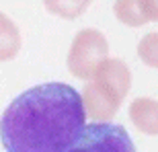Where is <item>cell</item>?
Masks as SVG:
<instances>
[{"label":"cell","instance_id":"277c9868","mask_svg":"<svg viewBox=\"0 0 158 152\" xmlns=\"http://www.w3.org/2000/svg\"><path fill=\"white\" fill-rule=\"evenodd\" d=\"M80 99L84 105V111L93 119H97V123H105L113 119L115 113L119 111V105H121V99H117L111 91L103 88L97 82H88L82 88Z\"/></svg>","mask_w":158,"mask_h":152},{"label":"cell","instance_id":"52a82bcc","mask_svg":"<svg viewBox=\"0 0 158 152\" xmlns=\"http://www.w3.org/2000/svg\"><path fill=\"white\" fill-rule=\"evenodd\" d=\"M21 49V33L8 15L0 12V62L17 58Z\"/></svg>","mask_w":158,"mask_h":152},{"label":"cell","instance_id":"6da1fadb","mask_svg":"<svg viewBox=\"0 0 158 152\" xmlns=\"http://www.w3.org/2000/svg\"><path fill=\"white\" fill-rule=\"evenodd\" d=\"M86 128L80 93L64 82L27 88L0 117L6 152H66Z\"/></svg>","mask_w":158,"mask_h":152},{"label":"cell","instance_id":"3957f363","mask_svg":"<svg viewBox=\"0 0 158 152\" xmlns=\"http://www.w3.org/2000/svg\"><path fill=\"white\" fill-rule=\"evenodd\" d=\"M66 152H135L127 129L113 121L90 123Z\"/></svg>","mask_w":158,"mask_h":152},{"label":"cell","instance_id":"ba28073f","mask_svg":"<svg viewBox=\"0 0 158 152\" xmlns=\"http://www.w3.org/2000/svg\"><path fill=\"white\" fill-rule=\"evenodd\" d=\"M113 12L123 25H129V27H140V25L148 23L142 12L140 0H119L113 6Z\"/></svg>","mask_w":158,"mask_h":152},{"label":"cell","instance_id":"30bf717a","mask_svg":"<svg viewBox=\"0 0 158 152\" xmlns=\"http://www.w3.org/2000/svg\"><path fill=\"white\" fill-rule=\"evenodd\" d=\"M142 4V12H144V17L146 21H158V2H152V0H140Z\"/></svg>","mask_w":158,"mask_h":152},{"label":"cell","instance_id":"9c48e42d","mask_svg":"<svg viewBox=\"0 0 158 152\" xmlns=\"http://www.w3.org/2000/svg\"><path fill=\"white\" fill-rule=\"evenodd\" d=\"M138 56L146 66L158 68V31L148 33L138 43Z\"/></svg>","mask_w":158,"mask_h":152},{"label":"cell","instance_id":"8992f818","mask_svg":"<svg viewBox=\"0 0 158 152\" xmlns=\"http://www.w3.org/2000/svg\"><path fill=\"white\" fill-rule=\"evenodd\" d=\"M129 119L142 134L158 136V101L150 97H138L129 105Z\"/></svg>","mask_w":158,"mask_h":152},{"label":"cell","instance_id":"7a4b0ae2","mask_svg":"<svg viewBox=\"0 0 158 152\" xmlns=\"http://www.w3.org/2000/svg\"><path fill=\"white\" fill-rule=\"evenodd\" d=\"M109 56V43L107 37L99 29H82L72 39L70 52H68V70L72 76L80 80H90Z\"/></svg>","mask_w":158,"mask_h":152},{"label":"cell","instance_id":"5b68a950","mask_svg":"<svg viewBox=\"0 0 158 152\" xmlns=\"http://www.w3.org/2000/svg\"><path fill=\"white\" fill-rule=\"evenodd\" d=\"M93 78H94L93 82L111 91L121 101L129 93V87H131V72H129L127 64L119 58H107L105 62H101Z\"/></svg>","mask_w":158,"mask_h":152}]
</instances>
